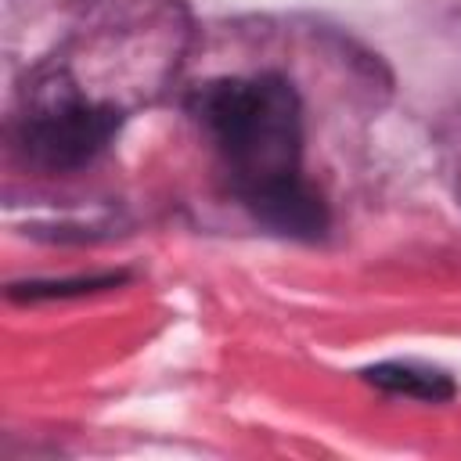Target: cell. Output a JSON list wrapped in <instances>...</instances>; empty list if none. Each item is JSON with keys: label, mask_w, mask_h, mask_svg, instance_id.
I'll list each match as a JSON object with an SVG mask.
<instances>
[{"label": "cell", "mask_w": 461, "mask_h": 461, "mask_svg": "<svg viewBox=\"0 0 461 461\" xmlns=\"http://www.w3.org/2000/svg\"><path fill=\"white\" fill-rule=\"evenodd\" d=\"M238 202L270 230L317 238L328 227L321 194L303 180V104L285 76L212 79L191 97Z\"/></svg>", "instance_id": "obj_1"}, {"label": "cell", "mask_w": 461, "mask_h": 461, "mask_svg": "<svg viewBox=\"0 0 461 461\" xmlns=\"http://www.w3.org/2000/svg\"><path fill=\"white\" fill-rule=\"evenodd\" d=\"M126 274H97V277H65V281H22L11 285L7 295L22 299V303H40V299H68V295H90L101 288H115L122 285Z\"/></svg>", "instance_id": "obj_4"}, {"label": "cell", "mask_w": 461, "mask_h": 461, "mask_svg": "<svg viewBox=\"0 0 461 461\" xmlns=\"http://www.w3.org/2000/svg\"><path fill=\"white\" fill-rule=\"evenodd\" d=\"M119 126L122 112L115 104L79 94L65 76H50L29 94V104L18 115V148L32 166L68 173L94 162Z\"/></svg>", "instance_id": "obj_2"}, {"label": "cell", "mask_w": 461, "mask_h": 461, "mask_svg": "<svg viewBox=\"0 0 461 461\" xmlns=\"http://www.w3.org/2000/svg\"><path fill=\"white\" fill-rule=\"evenodd\" d=\"M364 378L385 393L396 396H414V400H429V403H443L457 393L454 378L439 367L429 364H414V360H385L364 371Z\"/></svg>", "instance_id": "obj_3"}]
</instances>
